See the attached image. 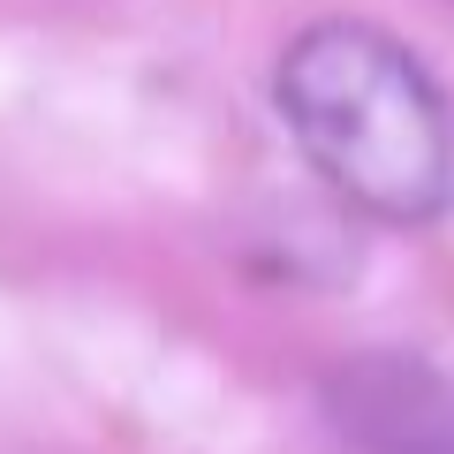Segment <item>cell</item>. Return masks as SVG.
<instances>
[{"instance_id":"cell-2","label":"cell","mask_w":454,"mask_h":454,"mask_svg":"<svg viewBox=\"0 0 454 454\" xmlns=\"http://www.w3.org/2000/svg\"><path fill=\"white\" fill-rule=\"evenodd\" d=\"M325 417L348 454H454V379L402 348H364L325 379Z\"/></svg>"},{"instance_id":"cell-1","label":"cell","mask_w":454,"mask_h":454,"mask_svg":"<svg viewBox=\"0 0 454 454\" xmlns=\"http://www.w3.org/2000/svg\"><path fill=\"white\" fill-rule=\"evenodd\" d=\"M273 106L340 205L417 227L454 205V114L432 68L364 16H318L280 46Z\"/></svg>"}]
</instances>
